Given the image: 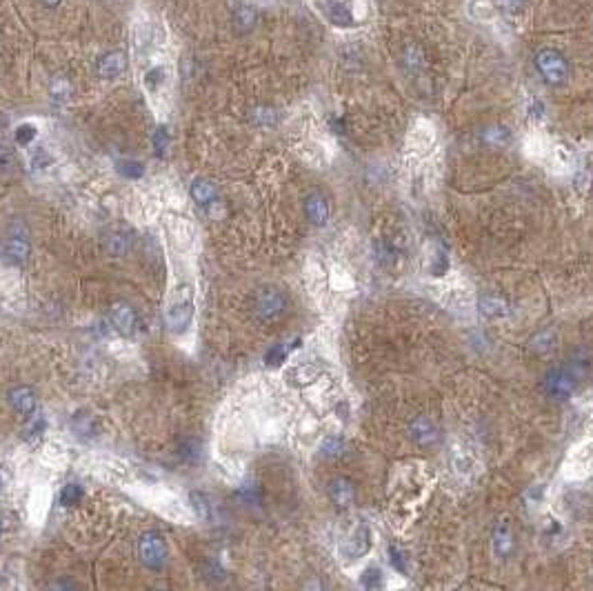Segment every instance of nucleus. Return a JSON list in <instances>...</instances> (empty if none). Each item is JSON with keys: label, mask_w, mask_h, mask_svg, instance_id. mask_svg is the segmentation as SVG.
I'll return each instance as SVG.
<instances>
[{"label": "nucleus", "mask_w": 593, "mask_h": 591, "mask_svg": "<svg viewBox=\"0 0 593 591\" xmlns=\"http://www.w3.org/2000/svg\"><path fill=\"white\" fill-rule=\"evenodd\" d=\"M189 196L191 198L200 205V207H207V205H211L216 201V196H218V189H216V185L211 180H207V178H196L193 182H191V187H189Z\"/></svg>", "instance_id": "obj_14"}, {"label": "nucleus", "mask_w": 593, "mask_h": 591, "mask_svg": "<svg viewBox=\"0 0 593 591\" xmlns=\"http://www.w3.org/2000/svg\"><path fill=\"white\" fill-rule=\"evenodd\" d=\"M191 320H193V291L189 285H180V287H176L174 300L165 314V322H167L169 331L182 333V331H187Z\"/></svg>", "instance_id": "obj_1"}, {"label": "nucleus", "mask_w": 593, "mask_h": 591, "mask_svg": "<svg viewBox=\"0 0 593 591\" xmlns=\"http://www.w3.org/2000/svg\"><path fill=\"white\" fill-rule=\"evenodd\" d=\"M151 140H153V149H156V153H158V156H162V153L167 151V147H169V132H167V127H158Z\"/></svg>", "instance_id": "obj_33"}, {"label": "nucleus", "mask_w": 593, "mask_h": 591, "mask_svg": "<svg viewBox=\"0 0 593 591\" xmlns=\"http://www.w3.org/2000/svg\"><path fill=\"white\" fill-rule=\"evenodd\" d=\"M320 452H322V456H327V458H338V456H343V452H345V440H343V438H338V436H329V438H324V440H322Z\"/></svg>", "instance_id": "obj_20"}, {"label": "nucleus", "mask_w": 593, "mask_h": 591, "mask_svg": "<svg viewBox=\"0 0 593 591\" xmlns=\"http://www.w3.org/2000/svg\"><path fill=\"white\" fill-rule=\"evenodd\" d=\"M13 165H16V158H13V151L5 145H0V174H9Z\"/></svg>", "instance_id": "obj_34"}, {"label": "nucleus", "mask_w": 593, "mask_h": 591, "mask_svg": "<svg viewBox=\"0 0 593 591\" xmlns=\"http://www.w3.org/2000/svg\"><path fill=\"white\" fill-rule=\"evenodd\" d=\"M554 343H556L554 331H544V333H540V336L533 341V349H535V351H540V354H547V351H551V349H554Z\"/></svg>", "instance_id": "obj_31"}, {"label": "nucleus", "mask_w": 593, "mask_h": 591, "mask_svg": "<svg viewBox=\"0 0 593 591\" xmlns=\"http://www.w3.org/2000/svg\"><path fill=\"white\" fill-rule=\"evenodd\" d=\"M5 253L11 262L23 265L32 253V245H30V231H27L23 220H13L9 234H7V243H5Z\"/></svg>", "instance_id": "obj_5"}, {"label": "nucleus", "mask_w": 593, "mask_h": 591, "mask_svg": "<svg viewBox=\"0 0 593 591\" xmlns=\"http://www.w3.org/2000/svg\"><path fill=\"white\" fill-rule=\"evenodd\" d=\"M105 247H107L109 256L120 258V256H125V253H129V249H132V236L127 234V231H122V229H116V231H111V234L107 236Z\"/></svg>", "instance_id": "obj_17"}, {"label": "nucleus", "mask_w": 593, "mask_h": 591, "mask_svg": "<svg viewBox=\"0 0 593 591\" xmlns=\"http://www.w3.org/2000/svg\"><path fill=\"white\" fill-rule=\"evenodd\" d=\"M42 431H45V420H42V418L38 420V425H36V420H32V425L27 427V433H30V436H40Z\"/></svg>", "instance_id": "obj_37"}, {"label": "nucleus", "mask_w": 593, "mask_h": 591, "mask_svg": "<svg viewBox=\"0 0 593 591\" xmlns=\"http://www.w3.org/2000/svg\"><path fill=\"white\" fill-rule=\"evenodd\" d=\"M498 5H500L504 11H518L520 5H522V0H498Z\"/></svg>", "instance_id": "obj_38"}, {"label": "nucleus", "mask_w": 593, "mask_h": 591, "mask_svg": "<svg viewBox=\"0 0 593 591\" xmlns=\"http://www.w3.org/2000/svg\"><path fill=\"white\" fill-rule=\"evenodd\" d=\"M287 307V298L285 293L276 287H264L256 293V300H253V309H256V316L260 320H274L278 318Z\"/></svg>", "instance_id": "obj_6"}, {"label": "nucleus", "mask_w": 593, "mask_h": 591, "mask_svg": "<svg viewBox=\"0 0 593 591\" xmlns=\"http://www.w3.org/2000/svg\"><path fill=\"white\" fill-rule=\"evenodd\" d=\"M40 3L45 5V7H49V9H53V7H58L63 0H40Z\"/></svg>", "instance_id": "obj_39"}, {"label": "nucleus", "mask_w": 593, "mask_h": 591, "mask_svg": "<svg viewBox=\"0 0 593 591\" xmlns=\"http://www.w3.org/2000/svg\"><path fill=\"white\" fill-rule=\"evenodd\" d=\"M72 429L76 431L78 438L82 440H89V438H96V433H98V422L91 414L87 412H78L74 418H72Z\"/></svg>", "instance_id": "obj_16"}, {"label": "nucleus", "mask_w": 593, "mask_h": 591, "mask_svg": "<svg viewBox=\"0 0 593 591\" xmlns=\"http://www.w3.org/2000/svg\"><path fill=\"white\" fill-rule=\"evenodd\" d=\"M360 585H362L364 589H378L380 585H383V571H380L378 567H366V569L362 571Z\"/></svg>", "instance_id": "obj_25"}, {"label": "nucleus", "mask_w": 593, "mask_h": 591, "mask_svg": "<svg viewBox=\"0 0 593 591\" xmlns=\"http://www.w3.org/2000/svg\"><path fill=\"white\" fill-rule=\"evenodd\" d=\"M514 549V533L511 527L506 523H498L496 531H493V552L498 558H506Z\"/></svg>", "instance_id": "obj_15"}, {"label": "nucleus", "mask_w": 593, "mask_h": 591, "mask_svg": "<svg viewBox=\"0 0 593 591\" xmlns=\"http://www.w3.org/2000/svg\"><path fill=\"white\" fill-rule=\"evenodd\" d=\"M371 549V531L366 525H358L354 531L349 533L345 545H343V554L349 560H356L360 556H364Z\"/></svg>", "instance_id": "obj_8"}, {"label": "nucleus", "mask_w": 593, "mask_h": 591, "mask_svg": "<svg viewBox=\"0 0 593 591\" xmlns=\"http://www.w3.org/2000/svg\"><path fill=\"white\" fill-rule=\"evenodd\" d=\"M324 13H327V18L338 27L354 25V13H351L349 7L345 3H340V0H329L327 7H324Z\"/></svg>", "instance_id": "obj_19"}, {"label": "nucleus", "mask_w": 593, "mask_h": 591, "mask_svg": "<svg viewBox=\"0 0 593 591\" xmlns=\"http://www.w3.org/2000/svg\"><path fill=\"white\" fill-rule=\"evenodd\" d=\"M236 16H238V23H243L245 30H249V27L253 25V18H256V13H253V9H249V7H243Z\"/></svg>", "instance_id": "obj_36"}, {"label": "nucleus", "mask_w": 593, "mask_h": 591, "mask_svg": "<svg viewBox=\"0 0 593 591\" xmlns=\"http://www.w3.org/2000/svg\"><path fill=\"white\" fill-rule=\"evenodd\" d=\"M111 325L116 327V331L129 336V333H134V329L138 325V316L129 305L116 303L114 307H111Z\"/></svg>", "instance_id": "obj_10"}, {"label": "nucleus", "mask_w": 593, "mask_h": 591, "mask_svg": "<svg viewBox=\"0 0 593 591\" xmlns=\"http://www.w3.org/2000/svg\"><path fill=\"white\" fill-rule=\"evenodd\" d=\"M82 500V487L76 485V483H69L67 487H63L60 491V502L65 507H72V504H78Z\"/></svg>", "instance_id": "obj_22"}, {"label": "nucleus", "mask_w": 593, "mask_h": 591, "mask_svg": "<svg viewBox=\"0 0 593 591\" xmlns=\"http://www.w3.org/2000/svg\"><path fill=\"white\" fill-rule=\"evenodd\" d=\"M287 354H289V347H287V345H282V343H280V345H274V347L264 354V362L272 364V367H278V364L285 362Z\"/></svg>", "instance_id": "obj_27"}, {"label": "nucleus", "mask_w": 593, "mask_h": 591, "mask_svg": "<svg viewBox=\"0 0 593 591\" xmlns=\"http://www.w3.org/2000/svg\"><path fill=\"white\" fill-rule=\"evenodd\" d=\"M485 140H489L491 145H504L509 140V132L504 127H491V129L485 132Z\"/></svg>", "instance_id": "obj_32"}, {"label": "nucleus", "mask_w": 593, "mask_h": 591, "mask_svg": "<svg viewBox=\"0 0 593 591\" xmlns=\"http://www.w3.org/2000/svg\"><path fill=\"white\" fill-rule=\"evenodd\" d=\"M535 67H538L540 76L549 82V84H562L569 78V65L564 61V56L551 49L538 51L535 56Z\"/></svg>", "instance_id": "obj_4"}, {"label": "nucleus", "mask_w": 593, "mask_h": 591, "mask_svg": "<svg viewBox=\"0 0 593 591\" xmlns=\"http://www.w3.org/2000/svg\"><path fill=\"white\" fill-rule=\"evenodd\" d=\"M578 387V371L571 367H556L547 374L544 378V391L556 400H567L573 396V391Z\"/></svg>", "instance_id": "obj_3"}, {"label": "nucleus", "mask_w": 593, "mask_h": 591, "mask_svg": "<svg viewBox=\"0 0 593 591\" xmlns=\"http://www.w3.org/2000/svg\"><path fill=\"white\" fill-rule=\"evenodd\" d=\"M7 400H9V407L16 414L25 416V418H30L34 416L36 412V391L32 387H27V385H18V387H13L9 389L7 393Z\"/></svg>", "instance_id": "obj_7"}, {"label": "nucleus", "mask_w": 593, "mask_h": 591, "mask_svg": "<svg viewBox=\"0 0 593 591\" xmlns=\"http://www.w3.org/2000/svg\"><path fill=\"white\" fill-rule=\"evenodd\" d=\"M138 558L151 571H160L167 565V545H165V538L160 536V533L149 531V533H143V536H140Z\"/></svg>", "instance_id": "obj_2"}, {"label": "nucleus", "mask_w": 593, "mask_h": 591, "mask_svg": "<svg viewBox=\"0 0 593 591\" xmlns=\"http://www.w3.org/2000/svg\"><path fill=\"white\" fill-rule=\"evenodd\" d=\"M327 491H329L331 502L338 507V509H347V507H351V502H354V498H356L354 485H351L347 478H333Z\"/></svg>", "instance_id": "obj_11"}, {"label": "nucleus", "mask_w": 593, "mask_h": 591, "mask_svg": "<svg viewBox=\"0 0 593 591\" xmlns=\"http://www.w3.org/2000/svg\"><path fill=\"white\" fill-rule=\"evenodd\" d=\"M165 78H167V69L165 67H153V69H149V72H147L145 82H147V87L151 91H156V89H160L162 84H165Z\"/></svg>", "instance_id": "obj_29"}, {"label": "nucleus", "mask_w": 593, "mask_h": 591, "mask_svg": "<svg viewBox=\"0 0 593 591\" xmlns=\"http://www.w3.org/2000/svg\"><path fill=\"white\" fill-rule=\"evenodd\" d=\"M118 172L125 178L136 180V178H140V176L145 174V167H143V163H138V160H120L118 163Z\"/></svg>", "instance_id": "obj_24"}, {"label": "nucleus", "mask_w": 593, "mask_h": 591, "mask_svg": "<svg viewBox=\"0 0 593 591\" xmlns=\"http://www.w3.org/2000/svg\"><path fill=\"white\" fill-rule=\"evenodd\" d=\"M125 67H127V58H125V53L122 51H109V53H103L101 58H98L96 63V72L101 78H118L122 72H125Z\"/></svg>", "instance_id": "obj_9"}, {"label": "nucleus", "mask_w": 593, "mask_h": 591, "mask_svg": "<svg viewBox=\"0 0 593 591\" xmlns=\"http://www.w3.org/2000/svg\"><path fill=\"white\" fill-rule=\"evenodd\" d=\"M389 560H391L393 569L398 571V573H402V576H407V573H409L407 556H404V552H402L400 547H395V545H391V547H389Z\"/></svg>", "instance_id": "obj_23"}, {"label": "nucleus", "mask_w": 593, "mask_h": 591, "mask_svg": "<svg viewBox=\"0 0 593 591\" xmlns=\"http://www.w3.org/2000/svg\"><path fill=\"white\" fill-rule=\"evenodd\" d=\"M51 98L56 103H65L69 96H72V84H69L67 78H53L51 89H49Z\"/></svg>", "instance_id": "obj_21"}, {"label": "nucleus", "mask_w": 593, "mask_h": 591, "mask_svg": "<svg viewBox=\"0 0 593 591\" xmlns=\"http://www.w3.org/2000/svg\"><path fill=\"white\" fill-rule=\"evenodd\" d=\"M36 132H38V129H36L34 125L23 122V125H18V129H16V134H13V138H16V143H18V145L27 147V145H32V143H34Z\"/></svg>", "instance_id": "obj_28"}, {"label": "nucleus", "mask_w": 593, "mask_h": 591, "mask_svg": "<svg viewBox=\"0 0 593 591\" xmlns=\"http://www.w3.org/2000/svg\"><path fill=\"white\" fill-rule=\"evenodd\" d=\"M478 309L487 318H504L509 314V305H506L498 296H480L478 298Z\"/></svg>", "instance_id": "obj_18"}, {"label": "nucleus", "mask_w": 593, "mask_h": 591, "mask_svg": "<svg viewBox=\"0 0 593 591\" xmlns=\"http://www.w3.org/2000/svg\"><path fill=\"white\" fill-rule=\"evenodd\" d=\"M0 487H3V478H0Z\"/></svg>", "instance_id": "obj_40"}, {"label": "nucleus", "mask_w": 593, "mask_h": 591, "mask_svg": "<svg viewBox=\"0 0 593 591\" xmlns=\"http://www.w3.org/2000/svg\"><path fill=\"white\" fill-rule=\"evenodd\" d=\"M409 436L418 445H431L438 440V427L427 416H418L416 420L409 422Z\"/></svg>", "instance_id": "obj_12"}, {"label": "nucleus", "mask_w": 593, "mask_h": 591, "mask_svg": "<svg viewBox=\"0 0 593 591\" xmlns=\"http://www.w3.org/2000/svg\"><path fill=\"white\" fill-rule=\"evenodd\" d=\"M274 111L272 109H264V107H260V109H256L253 111V120H256L258 125H272L274 122Z\"/></svg>", "instance_id": "obj_35"}, {"label": "nucleus", "mask_w": 593, "mask_h": 591, "mask_svg": "<svg viewBox=\"0 0 593 591\" xmlns=\"http://www.w3.org/2000/svg\"><path fill=\"white\" fill-rule=\"evenodd\" d=\"M305 214L309 218V222L316 224V227H322L329 220V203L324 201V196L320 193H312L305 201Z\"/></svg>", "instance_id": "obj_13"}, {"label": "nucleus", "mask_w": 593, "mask_h": 591, "mask_svg": "<svg viewBox=\"0 0 593 591\" xmlns=\"http://www.w3.org/2000/svg\"><path fill=\"white\" fill-rule=\"evenodd\" d=\"M191 502H193V511L200 516L203 520H209L211 518V504H209V498L205 494H200V491H193L191 494Z\"/></svg>", "instance_id": "obj_26"}, {"label": "nucleus", "mask_w": 593, "mask_h": 591, "mask_svg": "<svg viewBox=\"0 0 593 591\" xmlns=\"http://www.w3.org/2000/svg\"><path fill=\"white\" fill-rule=\"evenodd\" d=\"M180 458L182 460H187V462H198V458H200V443L198 440H185L180 445Z\"/></svg>", "instance_id": "obj_30"}]
</instances>
